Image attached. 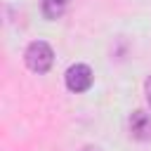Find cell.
Masks as SVG:
<instances>
[{"instance_id":"1","label":"cell","mask_w":151,"mask_h":151,"mask_svg":"<svg viewBox=\"0 0 151 151\" xmlns=\"http://www.w3.org/2000/svg\"><path fill=\"white\" fill-rule=\"evenodd\" d=\"M24 59H26V66H28L31 71H35V73H47L50 66H52V61H54V52H52V47H50L47 42L35 40V42H31V45L26 47Z\"/></svg>"},{"instance_id":"2","label":"cell","mask_w":151,"mask_h":151,"mask_svg":"<svg viewBox=\"0 0 151 151\" xmlns=\"http://www.w3.org/2000/svg\"><path fill=\"white\" fill-rule=\"evenodd\" d=\"M66 85L71 92H85L92 85V71L85 64H73L66 71Z\"/></svg>"},{"instance_id":"3","label":"cell","mask_w":151,"mask_h":151,"mask_svg":"<svg viewBox=\"0 0 151 151\" xmlns=\"http://www.w3.org/2000/svg\"><path fill=\"white\" fill-rule=\"evenodd\" d=\"M130 134L139 142H151V116L144 111H134L130 116Z\"/></svg>"},{"instance_id":"4","label":"cell","mask_w":151,"mask_h":151,"mask_svg":"<svg viewBox=\"0 0 151 151\" xmlns=\"http://www.w3.org/2000/svg\"><path fill=\"white\" fill-rule=\"evenodd\" d=\"M68 7V0H42V14L47 19H59Z\"/></svg>"},{"instance_id":"5","label":"cell","mask_w":151,"mask_h":151,"mask_svg":"<svg viewBox=\"0 0 151 151\" xmlns=\"http://www.w3.org/2000/svg\"><path fill=\"white\" fill-rule=\"evenodd\" d=\"M144 90H146V101H149V106H151V76L146 78V85H144Z\"/></svg>"}]
</instances>
